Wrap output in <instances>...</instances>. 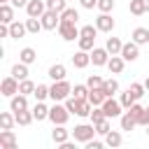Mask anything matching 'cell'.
Masks as SVG:
<instances>
[{
	"mask_svg": "<svg viewBox=\"0 0 149 149\" xmlns=\"http://www.w3.org/2000/svg\"><path fill=\"white\" fill-rule=\"evenodd\" d=\"M65 107L70 109V114H77V116H91V109L93 105L88 102V98H65Z\"/></svg>",
	"mask_w": 149,
	"mask_h": 149,
	"instance_id": "cell-1",
	"label": "cell"
},
{
	"mask_svg": "<svg viewBox=\"0 0 149 149\" xmlns=\"http://www.w3.org/2000/svg\"><path fill=\"white\" fill-rule=\"evenodd\" d=\"M70 93H72V86H70L65 79H61V81H54V86H49V98H51L54 102L70 98Z\"/></svg>",
	"mask_w": 149,
	"mask_h": 149,
	"instance_id": "cell-2",
	"label": "cell"
},
{
	"mask_svg": "<svg viewBox=\"0 0 149 149\" xmlns=\"http://www.w3.org/2000/svg\"><path fill=\"white\" fill-rule=\"evenodd\" d=\"M98 130H95V123L93 126H88V123H79V126H74V130H72V137H74V142H88V140H93V135H95Z\"/></svg>",
	"mask_w": 149,
	"mask_h": 149,
	"instance_id": "cell-3",
	"label": "cell"
},
{
	"mask_svg": "<svg viewBox=\"0 0 149 149\" xmlns=\"http://www.w3.org/2000/svg\"><path fill=\"white\" fill-rule=\"evenodd\" d=\"M49 119H51V123L56 126V123H68V119H70V109L65 107V105H56L54 102V107L49 109Z\"/></svg>",
	"mask_w": 149,
	"mask_h": 149,
	"instance_id": "cell-4",
	"label": "cell"
},
{
	"mask_svg": "<svg viewBox=\"0 0 149 149\" xmlns=\"http://www.w3.org/2000/svg\"><path fill=\"white\" fill-rule=\"evenodd\" d=\"M58 33H61V37H63L65 42H72V40L79 37V28H77V23H72V21H61V23H58Z\"/></svg>",
	"mask_w": 149,
	"mask_h": 149,
	"instance_id": "cell-5",
	"label": "cell"
},
{
	"mask_svg": "<svg viewBox=\"0 0 149 149\" xmlns=\"http://www.w3.org/2000/svg\"><path fill=\"white\" fill-rule=\"evenodd\" d=\"M0 93L5 95V98H12V95H16L19 93V79L16 77H5L2 81H0Z\"/></svg>",
	"mask_w": 149,
	"mask_h": 149,
	"instance_id": "cell-6",
	"label": "cell"
},
{
	"mask_svg": "<svg viewBox=\"0 0 149 149\" xmlns=\"http://www.w3.org/2000/svg\"><path fill=\"white\" fill-rule=\"evenodd\" d=\"M26 12H28V16H35V19H40V16L47 12V0H28V5H26Z\"/></svg>",
	"mask_w": 149,
	"mask_h": 149,
	"instance_id": "cell-7",
	"label": "cell"
},
{
	"mask_svg": "<svg viewBox=\"0 0 149 149\" xmlns=\"http://www.w3.org/2000/svg\"><path fill=\"white\" fill-rule=\"evenodd\" d=\"M40 19H42V26H44L47 30H54V28L61 23V14H58V12H54V9H47Z\"/></svg>",
	"mask_w": 149,
	"mask_h": 149,
	"instance_id": "cell-8",
	"label": "cell"
},
{
	"mask_svg": "<svg viewBox=\"0 0 149 149\" xmlns=\"http://www.w3.org/2000/svg\"><path fill=\"white\" fill-rule=\"evenodd\" d=\"M109 51L107 49H102V47H93L91 49V63L93 65H107V61H109Z\"/></svg>",
	"mask_w": 149,
	"mask_h": 149,
	"instance_id": "cell-9",
	"label": "cell"
},
{
	"mask_svg": "<svg viewBox=\"0 0 149 149\" xmlns=\"http://www.w3.org/2000/svg\"><path fill=\"white\" fill-rule=\"evenodd\" d=\"M121 102L119 100H114V98H107L105 102H102V109H105V114H107V119H114V116H121Z\"/></svg>",
	"mask_w": 149,
	"mask_h": 149,
	"instance_id": "cell-10",
	"label": "cell"
},
{
	"mask_svg": "<svg viewBox=\"0 0 149 149\" xmlns=\"http://www.w3.org/2000/svg\"><path fill=\"white\" fill-rule=\"evenodd\" d=\"M0 147L2 149H16V135L12 128H2L0 130Z\"/></svg>",
	"mask_w": 149,
	"mask_h": 149,
	"instance_id": "cell-11",
	"label": "cell"
},
{
	"mask_svg": "<svg viewBox=\"0 0 149 149\" xmlns=\"http://www.w3.org/2000/svg\"><path fill=\"white\" fill-rule=\"evenodd\" d=\"M140 44L137 42H126L123 44V49H121V56H123V61H137V56H140V49H137Z\"/></svg>",
	"mask_w": 149,
	"mask_h": 149,
	"instance_id": "cell-12",
	"label": "cell"
},
{
	"mask_svg": "<svg viewBox=\"0 0 149 149\" xmlns=\"http://www.w3.org/2000/svg\"><path fill=\"white\" fill-rule=\"evenodd\" d=\"M95 26H98V30H102V33H112V30H114V19H112L107 12H102V14L95 19Z\"/></svg>",
	"mask_w": 149,
	"mask_h": 149,
	"instance_id": "cell-13",
	"label": "cell"
},
{
	"mask_svg": "<svg viewBox=\"0 0 149 149\" xmlns=\"http://www.w3.org/2000/svg\"><path fill=\"white\" fill-rule=\"evenodd\" d=\"M68 137H70V130H65L63 123H56L54 130H51V140H54L56 144H63V142H68Z\"/></svg>",
	"mask_w": 149,
	"mask_h": 149,
	"instance_id": "cell-14",
	"label": "cell"
},
{
	"mask_svg": "<svg viewBox=\"0 0 149 149\" xmlns=\"http://www.w3.org/2000/svg\"><path fill=\"white\" fill-rule=\"evenodd\" d=\"M9 107H12V112H23V109H28V100H26V95H23V93L12 95V98H9Z\"/></svg>",
	"mask_w": 149,
	"mask_h": 149,
	"instance_id": "cell-15",
	"label": "cell"
},
{
	"mask_svg": "<svg viewBox=\"0 0 149 149\" xmlns=\"http://www.w3.org/2000/svg\"><path fill=\"white\" fill-rule=\"evenodd\" d=\"M88 63H91V54H88V51H84V49H79V51L72 56V65H74V68H79V70H81V68H86Z\"/></svg>",
	"mask_w": 149,
	"mask_h": 149,
	"instance_id": "cell-16",
	"label": "cell"
},
{
	"mask_svg": "<svg viewBox=\"0 0 149 149\" xmlns=\"http://www.w3.org/2000/svg\"><path fill=\"white\" fill-rule=\"evenodd\" d=\"M123 56L121 54H116V56H109V61H107V68H109V72H114V74H119L121 70H123Z\"/></svg>",
	"mask_w": 149,
	"mask_h": 149,
	"instance_id": "cell-17",
	"label": "cell"
},
{
	"mask_svg": "<svg viewBox=\"0 0 149 149\" xmlns=\"http://www.w3.org/2000/svg\"><path fill=\"white\" fill-rule=\"evenodd\" d=\"M105 100H107V95H105L102 86H100V88H91V91H88V102H91L93 107H95V105H102Z\"/></svg>",
	"mask_w": 149,
	"mask_h": 149,
	"instance_id": "cell-18",
	"label": "cell"
},
{
	"mask_svg": "<svg viewBox=\"0 0 149 149\" xmlns=\"http://www.w3.org/2000/svg\"><path fill=\"white\" fill-rule=\"evenodd\" d=\"M28 33V28H26V23H19V21H12L9 23V37H14V40H19V37H23Z\"/></svg>",
	"mask_w": 149,
	"mask_h": 149,
	"instance_id": "cell-19",
	"label": "cell"
},
{
	"mask_svg": "<svg viewBox=\"0 0 149 149\" xmlns=\"http://www.w3.org/2000/svg\"><path fill=\"white\" fill-rule=\"evenodd\" d=\"M105 49H107L112 56H116V54H121V49H123V42H121L119 37H107V44H105Z\"/></svg>",
	"mask_w": 149,
	"mask_h": 149,
	"instance_id": "cell-20",
	"label": "cell"
},
{
	"mask_svg": "<svg viewBox=\"0 0 149 149\" xmlns=\"http://www.w3.org/2000/svg\"><path fill=\"white\" fill-rule=\"evenodd\" d=\"M33 116H35L37 121H42V119H49V107H47L42 100H37V105L33 107Z\"/></svg>",
	"mask_w": 149,
	"mask_h": 149,
	"instance_id": "cell-21",
	"label": "cell"
},
{
	"mask_svg": "<svg viewBox=\"0 0 149 149\" xmlns=\"http://www.w3.org/2000/svg\"><path fill=\"white\" fill-rule=\"evenodd\" d=\"M0 21L2 23H12L14 21V9H12V5H0Z\"/></svg>",
	"mask_w": 149,
	"mask_h": 149,
	"instance_id": "cell-22",
	"label": "cell"
},
{
	"mask_svg": "<svg viewBox=\"0 0 149 149\" xmlns=\"http://www.w3.org/2000/svg\"><path fill=\"white\" fill-rule=\"evenodd\" d=\"M19 58H21V63H26V65H30V63H35V58H37V54H35V49H33V47H26V49H21V54H19Z\"/></svg>",
	"mask_w": 149,
	"mask_h": 149,
	"instance_id": "cell-23",
	"label": "cell"
},
{
	"mask_svg": "<svg viewBox=\"0 0 149 149\" xmlns=\"http://www.w3.org/2000/svg\"><path fill=\"white\" fill-rule=\"evenodd\" d=\"M49 77H51L54 81H61V79H65V65H61V63L51 65V68H49Z\"/></svg>",
	"mask_w": 149,
	"mask_h": 149,
	"instance_id": "cell-24",
	"label": "cell"
},
{
	"mask_svg": "<svg viewBox=\"0 0 149 149\" xmlns=\"http://www.w3.org/2000/svg\"><path fill=\"white\" fill-rule=\"evenodd\" d=\"M137 126V119L130 114V112H126V114H121V130H133Z\"/></svg>",
	"mask_w": 149,
	"mask_h": 149,
	"instance_id": "cell-25",
	"label": "cell"
},
{
	"mask_svg": "<svg viewBox=\"0 0 149 149\" xmlns=\"http://www.w3.org/2000/svg\"><path fill=\"white\" fill-rule=\"evenodd\" d=\"M133 42H137V44H149V30H147V28H135V30H133Z\"/></svg>",
	"mask_w": 149,
	"mask_h": 149,
	"instance_id": "cell-26",
	"label": "cell"
},
{
	"mask_svg": "<svg viewBox=\"0 0 149 149\" xmlns=\"http://www.w3.org/2000/svg\"><path fill=\"white\" fill-rule=\"evenodd\" d=\"M26 28H28V33H35V35H37V33H40V30H42L44 26H42V19L28 16V19H26Z\"/></svg>",
	"mask_w": 149,
	"mask_h": 149,
	"instance_id": "cell-27",
	"label": "cell"
},
{
	"mask_svg": "<svg viewBox=\"0 0 149 149\" xmlns=\"http://www.w3.org/2000/svg\"><path fill=\"white\" fill-rule=\"evenodd\" d=\"M12 77H16L19 81H21V79H28V65H26V63H16V65L12 68Z\"/></svg>",
	"mask_w": 149,
	"mask_h": 149,
	"instance_id": "cell-28",
	"label": "cell"
},
{
	"mask_svg": "<svg viewBox=\"0 0 149 149\" xmlns=\"http://www.w3.org/2000/svg\"><path fill=\"white\" fill-rule=\"evenodd\" d=\"M77 19H79V12H77L74 7H65V9L61 12V21H72V23H77Z\"/></svg>",
	"mask_w": 149,
	"mask_h": 149,
	"instance_id": "cell-29",
	"label": "cell"
},
{
	"mask_svg": "<svg viewBox=\"0 0 149 149\" xmlns=\"http://www.w3.org/2000/svg\"><path fill=\"white\" fill-rule=\"evenodd\" d=\"M102 91H105V95H107V98H112V95L119 91V81H116V79H105Z\"/></svg>",
	"mask_w": 149,
	"mask_h": 149,
	"instance_id": "cell-30",
	"label": "cell"
},
{
	"mask_svg": "<svg viewBox=\"0 0 149 149\" xmlns=\"http://www.w3.org/2000/svg\"><path fill=\"white\" fill-rule=\"evenodd\" d=\"M14 116H16V123L19 126H28L35 116H33V112H28V109H23V112H14Z\"/></svg>",
	"mask_w": 149,
	"mask_h": 149,
	"instance_id": "cell-31",
	"label": "cell"
},
{
	"mask_svg": "<svg viewBox=\"0 0 149 149\" xmlns=\"http://www.w3.org/2000/svg\"><path fill=\"white\" fill-rule=\"evenodd\" d=\"M105 144H107V147H119V144H121V133H119V130H109V133L105 135Z\"/></svg>",
	"mask_w": 149,
	"mask_h": 149,
	"instance_id": "cell-32",
	"label": "cell"
},
{
	"mask_svg": "<svg viewBox=\"0 0 149 149\" xmlns=\"http://www.w3.org/2000/svg\"><path fill=\"white\" fill-rule=\"evenodd\" d=\"M19 93H23V95L35 93V84H33L30 79H21V81H19Z\"/></svg>",
	"mask_w": 149,
	"mask_h": 149,
	"instance_id": "cell-33",
	"label": "cell"
},
{
	"mask_svg": "<svg viewBox=\"0 0 149 149\" xmlns=\"http://www.w3.org/2000/svg\"><path fill=\"white\" fill-rule=\"evenodd\" d=\"M88 84H74V88H72V95L74 98H88Z\"/></svg>",
	"mask_w": 149,
	"mask_h": 149,
	"instance_id": "cell-34",
	"label": "cell"
},
{
	"mask_svg": "<svg viewBox=\"0 0 149 149\" xmlns=\"http://www.w3.org/2000/svg\"><path fill=\"white\" fill-rule=\"evenodd\" d=\"M102 119H107V114H105L102 105H95V107L91 109V121H93V123H98V121H102Z\"/></svg>",
	"mask_w": 149,
	"mask_h": 149,
	"instance_id": "cell-35",
	"label": "cell"
},
{
	"mask_svg": "<svg viewBox=\"0 0 149 149\" xmlns=\"http://www.w3.org/2000/svg\"><path fill=\"white\" fill-rule=\"evenodd\" d=\"M16 123V116H12L9 112H2L0 114V128H12Z\"/></svg>",
	"mask_w": 149,
	"mask_h": 149,
	"instance_id": "cell-36",
	"label": "cell"
},
{
	"mask_svg": "<svg viewBox=\"0 0 149 149\" xmlns=\"http://www.w3.org/2000/svg\"><path fill=\"white\" fill-rule=\"evenodd\" d=\"M144 12H147V7H144V2H142V0H130V14L142 16Z\"/></svg>",
	"mask_w": 149,
	"mask_h": 149,
	"instance_id": "cell-37",
	"label": "cell"
},
{
	"mask_svg": "<svg viewBox=\"0 0 149 149\" xmlns=\"http://www.w3.org/2000/svg\"><path fill=\"white\" fill-rule=\"evenodd\" d=\"M33 95H35L37 100H44V98H49V86H47V84H37Z\"/></svg>",
	"mask_w": 149,
	"mask_h": 149,
	"instance_id": "cell-38",
	"label": "cell"
},
{
	"mask_svg": "<svg viewBox=\"0 0 149 149\" xmlns=\"http://www.w3.org/2000/svg\"><path fill=\"white\" fill-rule=\"evenodd\" d=\"M119 102H121V105H123V107L128 109V107H130V105H135L137 100H135V95H133L130 91H126V93H121V98H119Z\"/></svg>",
	"mask_w": 149,
	"mask_h": 149,
	"instance_id": "cell-39",
	"label": "cell"
},
{
	"mask_svg": "<svg viewBox=\"0 0 149 149\" xmlns=\"http://www.w3.org/2000/svg\"><path fill=\"white\" fill-rule=\"evenodd\" d=\"M68 5H65V0H47V9H54V12H63Z\"/></svg>",
	"mask_w": 149,
	"mask_h": 149,
	"instance_id": "cell-40",
	"label": "cell"
},
{
	"mask_svg": "<svg viewBox=\"0 0 149 149\" xmlns=\"http://www.w3.org/2000/svg\"><path fill=\"white\" fill-rule=\"evenodd\" d=\"M93 42H95V37H84V35H79V49L91 51V49H93Z\"/></svg>",
	"mask_w": 149,
	"mask_h": 149,
	"instance_id": "cell-41",
	"label": "cell"
},
{
	"mask_svg": "<svg viewBox=\"0 0 149 149\" xmlns=\"http://www.w3.org/2000/svg\"><path fill=\"white\" fill-rule=\"evenodd\" d=\"M128 91L135 95V100H140V98L144 95V91H147V88H144V84H130V86H128Z\"/></svg>",
	"mask_w": 149,
	"mask_h": 149,
	"instance_id": "cell-42",
	"label": "cell"
},
{
	"mask_svg": "<svg viewBox=\"0 0 149 149\" xmlns=\"http://www.w3.org/2000/svg\"><path fill=\"white\" fill-rule=\"evenodd\" d=\"M95 130H98V135H107L112 128H109V121L107 119H102V121H98L95 123Z\"/></svg>",
	"mask_w": 149,
	"mask_h": 149,
	"instance_id": "cell-43",
	"label": "cell"
},
{
	"mask_svg": "<svg viewBox=\"0 0 149 149\" xmlns=\"http://www.w3.org/2000/svg\"><path fill=\"white\" fill-rule=\"evenodd\" d=\"M95 33H98V26H84V28H79V35H84V37H95Z\"/></svg>",
	"mask_w": 149,
	"mask_h": 149,
	"instance_id": "cell-44",
	"label": "cell"
},
{
	"mask_svg": "<svg viewBox=\"0 0 149 149\" xmlns=\"http://www.w3.org/2000/svg\"><path fill=\"white\" fill-rule=\"evenodd\" d=\"M86 84H88V88H100V86H102V84H105V79H100V77H98V74H91V77H88V81H86Z\"/></svg>",
	"mask_w": 149,
	"mask_h": 149,
	"instance_id": "cell-45",
	"label": "cell"
},
{
	"mask_svg": "<svg viewBox=\"0 0 149 149\" xmlns=\"http://www.w3.org/2000/svg\"><path fill=\"white\" fill-rule=\"evenodd\" d=\"M98 9L100 12H112L114 9V0H98Z\"/></svg>",
	"mask_w": 149,
	"mask_h": 149,
	"instance_id": "cell-46",
	"label": "cell"
},
{
	"mask_svg": "<svg viewBox=\"0 0 149 149\" xmlns=\"http://www.w3.org/2000/svg\"><path fill=\"white\" fill-rule=\"evenodd\" d=\"M137 126H149V107H144V112L137 119Z\"/></svg>",
	"mask_w": 149,
	"mask_h": 149,
	"instance_id": "cell-47",
	"label": "cell"
},
{
	"mask_svg": "<svg viewBox=\"0 0 149 149\" xmlns=\"http://www.w3.org/2000/svg\"><path fill=\"white\" fill-rule=\"evenodd\" d=\"M79 5L84 9H93V7H98V0H79Z\"/></svg>",
	"mask_w": 149,
	"mask_h": 149,
	"instance_id": "cell-48",
	"label": "cell"
},
{
	"mask_svg": "<svg viewBox=\"0 0 149 149\" xmlns=\"http://www.w3.org/2000/svg\"><path fill=\"white\" fill-rule=\"evenodd\" d=\"M102 147V142H98V140H88L86 142V149H100Z\"/></svg>",
	"mask_w": 149,
	"mask_h": 149,
	"instance_id": "cell-49",
	"label": "cell"
},
{
	"mask_svg": "<svg viewBox=\"0 0 149 149\" xmlns=\"http://www.w3.org/2000/svg\"><path fill=\"white\" fill-rule=\"evenodd\" d=\"M12 5H14V7H26L28 0H12Z\"/></svg>",
	"mask_w": 149,
	"mask_h": 149,
	"instance_id": "cell-50",
	"label": "cell"
},
{
	"mask_svg": "<svg viewBox=\"0 0 149 149\" xmlns=\"http://www.w3.org/2000/svg\"><path fill=\"white\" fill-rule=\"evenodd\" d=\"M144 88H147V91H149V77H147V79H144Z\"/></svg>",
	"mask_w": 149,
	"mask_h": 149,
	"instance_id": "cell-51",
	"label": "cell"
},
{
	"mask_svg": "<svg viewBox=\"0 0 149 149\" xmlns=\"http://www.w3.org/2000/svg\"><path fill=\"white\" fill-rule=\"evenodd\" d=\"M144 2V7H147V12H149V0H142Z\"/></svg>",
	"mask_w": 149,
	"mask_h": 149,
	"instance_id": "cell-52",
	"label": "cell"
},
{
	"mask_svg": "<svg viewBox=\"0 0 149 149\" xmlns=\"http://www.w3.org/2000/svg\"><path fill=\"white\" fill-rule=\"evenodd\" d=\"M5 2H12V0H0V5H5Z\"/></svg>",
	"mask_w": 149,
	"mask_h": 149,
	"instance_id": "cell-53",
	"label": "cell"
},
{
	"mask_svg": "<svg viewBox=\"0 0 149 149\" xmlns=\"http://www.w3.org/2000/svg\"><path fill=\"white\" fill-rule=\"evenodd\" d=\"M147 135H149V126H147Z\"/></svg>",
	"mask_w": 149,
	"mask_h": 149,
	"instance_id": "cell-54",
	"label": "cell"
}]
</instances>
